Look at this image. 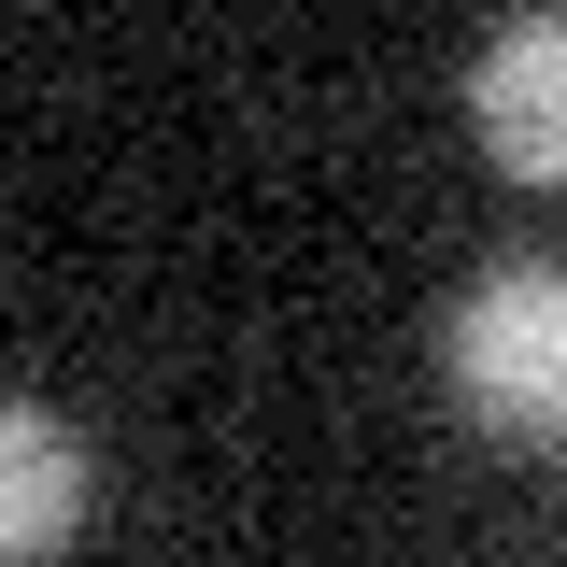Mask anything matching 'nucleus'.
I'll use <instances>...</instances> for the list:
<instances>
[{"label":"nucleus","mask_w":567,"mask_h":567,"mask_svg":"<svg viewBox=\"0 0 567 567\" xmlns=\"http://www.w3.org/2000/svg\"><path fill=\"white\" fill-rule=\"evenodd\" d=\"M440 383H454V412L483 440L554 454V425H567V270L554 256H496L440 312Z\"/></svg>","instance_id":"1"},{"label":"nucleus","mask_w":567,"mask_h":567,"mask_svg":"<svg viewBox=\"0 0 567 567\" xmlns=\"http://www.w3.org/2000/svg\"><path fill=\"white\" fill-rule=\"evenodd\" d=\"M468 114H483V156L511 185H554L567 171V14H511L483 58H468Z\"/></svg>","instance_id":"2"},{"label":"nucleus","mask_w":567,"mask_h":567,"mask_svg":"<svg viewBox=\"0 0 567 567\" xmlns=\"http://www.w3.org/2000/svg\"><path fill=\"white\" fill-rule=\"evenodd\" d=\"M85 496H100L85 425L43 412V398H0V567L71 554V539H85Z\"/></svg>","instance_id":"3"}]
</instances>
